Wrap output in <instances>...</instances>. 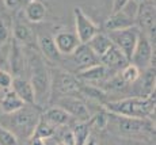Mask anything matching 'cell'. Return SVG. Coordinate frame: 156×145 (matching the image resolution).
I'll return each instance as SVG.
<instances>
[{
	"label": "cell",
	"instance_id": "obj_32",
	"mask_svg": "<svg viewBox=\"0 0 156 145\" xmlns=\"http://www.w3.org/2000/svg\"><path fill=\"white\" fill-rule=\"evenodd\" d=\"M60 138V145H76V141H75V136L72 129H64L58 136Z\"/></svg>",
	"mask_w": 156,
	"mask_h": 145
},
{
	"label": "cell",
	"instance_id": "obj_26",
	"mask_svg": "<svg viewBox=\"0 0 156 145\" xmlns=\"http://www.w3.org/2000/svg\"><path fill=\"white\" fill-rule=\"evenodd\" d=\"M56 134V128L52 126L49 122H46L42 117H40L37 125H35L34 133H33L31 137L34 138H46V137H52Z\"/></svg>",
	"mask_w": 156,
	"mask_h": 145
},
{
	"label": "cell",
	"instance_id": "obj_8",
	"mask_svg": "<svg viewBox=\"0 0 156 145\" xmlns=\"http://www.w3.org/2000/svg\"><path fill=\"white\" fill-rule=\"evenodd\" d=\"M155 19H156L155 2L147 0V2L139 4L136 15V26L154 45H155Z\"/></svg>",
	"mask_w": 156,
	"mask_h": 145
},
{
	"label": "cell",
	"instance_id": "obj_18",
	"mask_svg": "<svg viewBox=\"0 0 156 145\" xmlns=\"http://www.w3.org/2000/svg\"><path fill=\"white\" fill-rule=\"evenodd\" d=\"M23 15L30 23H41L46 19L48 7L42 0H27L23 5Z\"/></svg>",
	"mask_w": 156,
	"mask_h": 145
},
{
	"label": "cell",
	"instance_id": "obj_23",
	"mask_svg": "<svg viewBox=\"0 0 156 145\" xmlns=\"http://www.w3.org/2000/svg\"><path fill=\"white\" fill-rule=\"evenodd\" d=\"M87 45L92 50V53L98 58H101L102 56H105V54L109 52V49L113 46V42L110 41V38L107 37L106 33H97L91 40L87 42Z\"/></svg>",
	"mask_w": 156,
	"mask_h": 145
},
{
	"label": "cell",
	"instance_id": "obj_2",
	"mask_svg": "<svg viewBox=\"0 0 156 145\" xmlns=\"http://www.w3.org/2000/svg\"><path fill=\"white\" fill-rule=\"evenodd\" d=\"M155 92L149 96H126L115 101H107L103 108L109 114L130 118H151L155 113Z\"/></svg>",
	"mask_w": 156,
	"mask_h": 145
},
{
	"label": "cell",
	"instance_id": "obj_15",
	"mask_svg": "<svg viewBox=\"0 0 156 145\" xmlns=\"http://www.w3.org/2000/svg\"><path fill=\"white\" fill-rule=\"evenodd\" d=\"M53 41H55V45H56L57 50H58V53L62 57L72 54L75 52V49L80 45V41L77 40L76 34L72 31H68V30H60V31H57L53 35Z\"/></svg>",
	"mask_w": 156,
	"mask_h": 145
},
{
	"label": "cell",
	"instance_id": "obj_30",
	"mask_svg": "<svg viewBox=\"0 0 156 145\" xmlns=\"http://www.w3.org/2000/svg\"><path fill=\"white\" fill-rule=\"evenodd\" d=\"M12 79H14V76L8 71L0 69V90H3V91H8V90H11Z\"/></svg>",
	"mask_w": 156,
	"mask_h": 145
},
{
	"label": "cell",
	"instance_id": "obj_11",
	"mask_svg": "<svg viewBox=\"0 0 156 145\" xmlns=\"http://www.w3.org/2000/svg\"><path fill=\"white\" fill-rule=\"evenodd\" d=\"M56 106L67 111L68 115L71 118H75L77 122H88L90 117H91L86 103L79 96H60L57 99Z\"/></svg>",
	"mask_w": 156,
	"mask_h": 145
},
{
	"label": "cell",
	"instance_id": "obj_5",
	"mask_svg": "<svg viewBox=\"0 0 156 145\" xmlns=\"http://www.w3.org/2000/svg\"><path fill=\"white\" fill-rule=\"evenodd\" d=\"M109 123H113L114 128L121 134L136 136L144 132H154L155 123L148 118H130V117H121L109 114Z\"/></svg>",
	"mask_w": 156,
	"mask_h": 145
},
{
	"label": "cell",
	"instance_id": "obj_24",
	"mask_svg": "<svg viewBox=\"0 0 156 145\" xmlns=\"http://www.w3.org/2000/svg\"><path fill=\"white\" fill-rule=\"evenodd\" d=\"M23 106H26V104L23 103V101L12 91V90L5 91V94L2 98V101H0V110H2V113L4 114V115L16 113L18 110H20V108L23 107Z\"/></svg>",
	"mask_w": 156,
	"mask_h": 145
},
{
	"label": "cell",
	"instance_id": "obj_4",
	"mask_svg": "<svg viewBox=\"0 0 156 145\" xmlns=\"http://www.w3.org/2000/svg\"><path fill=\"white\" fill-rule=\"evenodd\" d=\"M52 80V92L56 91L60 96H77L80 95V81L73 73L65 69H53L50 71Z\"/></svg>",
	"mask_w": 156,
	"mask_h": 145
},
{
	"label": "cell",
	"instance_id": "obj_31",
	"mask_svg": "<svg viewBox=\"0 0 156 145\" xmlns=\"http://www.w3.org/2000/svg\"><path fill=\"white\" fill-rule=\"evenodd\" d=\"M10 37H11L10 26H8L3 19H0V48L5 46V45L8 44Z\"/></svg>",
	"mask_w": 156,
	"mask_h": 145
},
{
	"label": "cell",
	"instance_id": "obj_1",
	"mask_svg": "<svg viewBox=\"0 0 156 145\" xmlns=\"http://www.w3.org/2000/svg\"><path fill=\"white\" fill-rule=\"evenodd\" d=\"M27 71L30 72V83L34 91V104L38 107L48 106L52 98V80L50 71L45 64L44 57L33 46H25Z\"/></svg>",
	"mask_w": 156,
	"mask_h": 145
},
{
	"label": "cell",
	"instance_id": "obj_28",
	"mask_svg": "<svg viewBox=\"0 0 156 145\" xmlns=\"http://www.w3.org/2000/svg\"><path fill=\"white\" fill-rule=\"evenodd\" d=\"M109 113L106 110H102V111H98L94 117H90L88 119V123H90V128H95L97 130H106L109 128Z\"/></svg>",
	"mask_w": 156,
	"mask_h": 145
},
{
	"label": "cell",
	"instance_id": "obj_22",
	"mask_svg": "<svg viewBox=\"0 0 156 145\" xmlns=\"http://www.w3.org/2000/svg\"><path fill=\"white\" fill-rule=\"evenodd\" d=\"M144 73L140 75L139 80L136 83H140L139 86V94L136 96H149L151 94L155 92V66H149V68L144 69ZM134 83V84H136Z\"/></svg>",
	"mask_w": 156,
	"mask_h": 145
},
{
	"label": "cell",
	"instance_id": "obj_34",
	"mask_svg": "<svg viewBox=\"0 0 156 145\" xmlns=\"http://www.w3.org/2000/svg\"><path fill=\"white\" fill-rule=\"evenodd\" d=\"M129 2H130V0H113V12H117V11H119L121 8H124Z\"/></svg>",
	"mask_w": 156,
	"mask_h": 145
},
{
	"label": "cell",
	"instance_id": "obj_16",
	"mask_svg": "<svg viewBox=\"0 0 156 145\" xmlns=\"http://www.w3.org/2000/svg\"><path fill=\"white\" fill-rule=\"evenodd\" d=\"M99 62L110 72V73L117 75L125 65L128 64L129 60L124 56V53H122L121 50L117 49V48L113 45V46L109 49V52L99 58Z\"/></svg>",
	"mask_w": 156,
	"mask_h": 145
},
{
	"label": "cell",
	"instance_id": "obj_33",
	"mask_svg": "<svg viewBox=\"0 0 156 145\" xmlns=\"http://www.w3.org/2000/svg\"><path fill=\"white\" fill-rule=\"evenodd\" d=\"M26 2H27V0H3L4 7L8 8V10H11V11H15V10L22 8L23 5L26 4Z\"/></svg>",
	"mask_w": 156,
	"mask_h": 145
},
{
	"label": "cell",
	"instance_id": "obj_6",
	"mask_svg": "<svg viewBox=\"0 0 156 145\" xmlns=\"http://www.w3.org/2000/svg\"><path fill=\"white\" fill-rule=\"evenodd\" d=\"M129 62L136 65L140 71H144L149 66H155V45L141 31L139 34Z\"/></svg>",
	"mask_w": 156,
	"mask_h": 145
},
{
	"label": "cell",
	"instance_id": "obj_29",
	"mask_svg": "<svg viewBox=\"0 0 156 145\" xmlns=\"http://www.w3.org/2000/svg\"><path fill=\"white\" fill-rule=\"evenodd\" d=\"M0 145H18V137L10 129L0 126Z\"/></svg>",
	"mask_w": 156,
	"mask_h": 145
},
{
	"label": "cell",
	"instance_id": "obj_17",
	"mask_svg": "<svg viewBox=\"0 0 156 145\" xmlns=\"http://www.w3.org/2000/svg\"><path fill=\"white\" fill-rule=\"evenodd\" d=\"M37 46L38 52L41 53V56L44 57V60L52 62V64H57L62 60V56L57 50L53 37H50L49 34H42L38 35L37 38Z\"/></svg>",
	"mask_w": 156,
	"mask_h": 145
},
{
	"label": "cell",
	"instance_id": "obj_9",
	"mask_svg": "<svg viewBox=\"0 0 156 145\" xmlns=\"http://www.w3.org/2000/svg\"><path fill=\"white\" fill-rule=\"evenodd\" d=\"M106 34L110 38V41L113 42L114 46L121 50L128 60H130V56L133 53V49L136 46L137 38H139V34H140L139 27L132 26V27H128V29L109 31Z\"/></svg>",
	"mask_w": 156,
	"mask_h": 145
},
{
	"label": "cell",
	"instance_id": "obj_36",
	"mask_svg": "<svg viewBox=\"0 0 156 145\" xmlns=\"http://www.w3.org/2000/svg\"><path fill=\"white\" fill-rule=\"evenodd\" d=\"M7 58H3V56H2V48H0V66H2V61H5ZM2 69V68H0Z\"/></svg>",
	"mask_w": 156,
	"mask_h": 145
},
{
	"label": "cell",
	"instance_id": "obj_3",
	"mask_svg": "<svg viewBox=\"0 0 156 145\" xmlns=\"http://www.w3.org/2000/svg\"><path fill=\"white\" fill-rule=\"evenodd\" d=\"M10 117V130L18 138H31L33 133H34L35 125H37L38 119H40V114L37 110L33 108V106H23L20 110L16 113L8 114Z\"/></svg>",
	"mask_w": 156,
	"mask_h": 145
},
{
	"label": "cell",
	"instance_id": "obj_21",
	"mask_svg": "<svg viewBox=\"0 0 156 145\" xmlns=\"http://www.w3.org/2000/svg\"><path fill=\"white\" fill-rule=\"evenodd\" d=\"M42 118L57 129V128H64V126L69 122L71 117L68 115L67 111H64L61 107L55 104L53 107H49L45 110Z\"/></svg>",
	"mask_w": 156,
	"mask_h": 145
},
{
	"label": "cell",
	"instance_id": "obj_20",
	"mask_svg": "<svg viewBox=\"0 0 156 145\" xmlns=\"http://www.w3.org/2000/svg\"><path fill=\"white\" fill-rule=\"evenodd\" d=\"M12 37L16 42H19L23 46H33L35 40V34L33 29L27 23L16 20L12 26Z\"/></svg>",
	"mask_w": 156,
	"mask_h": 145
},
{
	"label": "cell",
	"instance_id": "obj_19",
	"mask_svg": "<svg viewBox=\"0 0 156 145\" xmlns=\"http://www.w3.org/2000/svg\"><path fill=\"white\" fill-rule=\"evenodd\" d=\"M11 90L22 99L25 104L35 106L34 104V91H33L31 83H30L29 79L22 77V76H15L12 79Z\"/></svg>",
	"mask_w": 156,
	"mask_h": 145
},
{
	"label": "cell",
	"instance_id": "obj_27",
	"mask_svg": "<svg viewBox=\"0 0 156 145\" xmlns=\"http://www.w3.org/2000/svg\"><path fill=\"white\" fill-rule=\"evenodd\" d=\"M72 132H73L76 145H84L87 138L91 136V128H90L88 122H77L75 128L72 129Z\"/></svg>",
	"mask_w": 156,
	"mask_h": 145
},
{
	"label": "cell",
	"instance_id": "obj_13",
	"mask_svg": "<svg viewBox=\"0 0 156 145\" xmlns=\"http://www.w3.org/2000/svg\"><path fill=\"white\" fill-rule=\"evenodd\" d=\"M7 61L10 62V69L12 72V76H22L23 72L27 71V62H26V53L25 46L19 42L12 41L10 45V52H8ZM25 77V76H22Z\"/></svg>",
	"mask_w": 156,
	"mask_h": 145
},
{
	"label": "cell",
	"instance_id": "obj_7",
	"mask_svg": "<svg viewBox=\"0 0 156 145\" xmlns=\"http://www.w3.org/2000/svg\"><path fill=\"white\" fill-rule=\"evenodd\" d=\"M137 8H139V4L130 0L124 8H121L117 12H112V15L105 22V31L109 33L136 26Z\"/></svg>",
	"mask_w": 156,
	"mask_h": 145
},
{
	"label": "cell",
	"instance_id": "obj_25",
	"mask_svg": "<svg viewBox=\"0 0 156 145\" xmlns=\"http://www.w3.org/2000/svg\"><path fill=\"white\" fill-rule=\"evenodd\" d=\"M118 75H119V77L124 80V83H126L128 86H133V84L139 80L140 75H141V71H140L136 65L128 62V64L118 72Z\"/></svg>",
	"mask_w": 156,
	"mask_h": 145
},
{
	"label": "cell",
	"instance_id": "obj_35",
	"mask_svg": "<svg viewBox=\"0 0 156 145\" xmlns=\"http://www.w3.org/2000/svg\"><path fill=\"white\" fill-rule=\"evenodd\" d=\"M84 145H97V140H95L92 136H90V137L87 138V141L84 143Z\"/></svg>",
	"mask_w": 156,
	"mask_h": 145
},
{
	"label": "cell",
	"instance_id": "obj_10",
	"mask_svg": "<svg viewBox=\"0 0 156 145\" xmlns=\"http://www.w3.org/2000/svg\"><path fill=\"white\" fill-rule=\"evenodd\" d=\"M73 19H75V34L80 44H87L97 33H99L98 25L87 15L80 7L73 10Z\"/></svg>",
	"mask_w": 156,
	"mask_h": 145
},
{
	"label": "cell",
	"instance_id": "obj_14",
	"mask_svg": "<svg viewBox=\"0 0 156 145\" xmlns=\"http://www.w3.org/2000/svg\"><path fill=\"white\" fill-rule=\"evenodd\" d=\"M113 75H110V72L105 68L101 62L95 65H91L88 68L83 69V71L77 72V79L82 83L86 84H92V86H99L101 83H103L105 80H107L109 77H112Z\"/></svg>",
	"mask_w": 156,
	"mask_h": 145
},
{
	"label": "cell",
	"instance_id": "obj_12",
	"mask_svg": "<svg viewBox=\"0 0 156 145\" xmlns=\"http://www.w3.org/2000/svg\"><path fill=\"white\" fill-rule=\"evenodd\" d=\"M69 61V65L75 71L80 72L83 69L88 68L91 65H95L99 62V58L92 53V50L88 48L87 44H80L79 46L75 49V52L69 54V56H65Z\"/></svg>",
	"mask_w": 156,
	"mask_h": 145
},
{
	"label": "cell",
	"instance_id": "obj_37",
	"mask_svg": "<svg viewBox=\"0 0 156 145\" xmlns=\"http://www.w3.org/2000/svg\"><path fill=\"white\" fill-rule=\"evenodd\" d=\"M132 2H134V3H136V4H141V3L147 2V0H132Z\"/></svg>",
	"mask_w": 156,
	"mask_h": 145
}]
</instances>
